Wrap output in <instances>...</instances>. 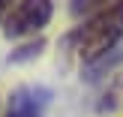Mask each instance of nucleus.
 <instances>
[{"mask_svg":"<svg viewBox=\"0 0 123 117\" xmlns=\"http://www.w3.org/2000/svg\"><path fill=\"white\" fill-rule=\"evenodd\" d=\"M42 45H45V42H42V39L30 42V45H24V48H21V51H18V54H12V60H15V63H18V60H27V57H36V54L42 51Z\"/></svg>","mask_w":123,"mask_h":117,"instance_id":"5","label":"nucleus"},{"mask_svg":"<svg viewBox=\"0 0 123 117\" xmlns=\"http://www.w3.org/2000/svg\"><path fill=\"white\" fill-rule=\"evenodd\" d=\"M45 102H48V90H42V87H18L9 96L6 117H42Z\"/></svg>","mask_w":123,"mask_h":117,"instance_id":"3","label":"nucleus"},{"mask_svg":"<svg viewBox=\"0 0 123 117\" xmlns=\"http://www.w3.org/2000/svg\"><path fill=\"white\" fill-rule=\"evenodd\" d=\"M51 15H54L51 0H18L15 9L6 15V36L9 39L33 36L51 21Z\"/></svg>","mask_w":123,"mask_h":117,"instance_id":"2","label":"nucleus"},{"mask_svg":"<svg viewBox=\"0 0 123 117\" xmlns=\"http://www.w3.org/2000/svg\"><path fill=\"white\" fill-rule=\"evenodd\" d=\"M120 39H123V0H114L111 6L99 9L81 27H75L69 33V45L87 63L108 57V51H114V45Z\"/></svg>","mask_w":123,"mask_h":117,"instance_id":"1","label":"nucleus"},{"mask_svg":"<svg viewBox=\"0 0 123 117\" xmlns=\"http://www.w3.org/2000/svg\"><path fill=\"white\" fill-rule=\"evenodd\" d=\"M114 0H69V12L75 18H81V15H87V12H99V9H105V6H111Z\"/></svg>","mask_w":123,"mask_h":117,"instance_id":"4","label":"nucleus"},{"mask_svg":"<svg viewBox=\"0 0 123 117\" xmlns=\"http://www.w3.org/2000/svg\"><path fill=\"white\" fill-rule=\"evenodd\" d=\"M9 12H12V0H0V21H3Z\"/></svg>","mask_w":123,"mask_h":117,"instance_id":"6","label":"nucleus"}]
</instances>
